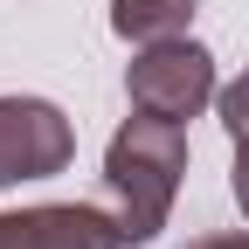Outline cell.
<instances>
[{
    "instance_id": "4",
    "label": "cell",
    "mask_w": 249,
    "mask_h": 249,
    "mask_svg": "<svg viewBox=\"0 0 249 249\" xmlns=\"http://www.w3.org/2000/svg\"><path fill=\"white\" fill-rule=\"evenodd\" d=\"M0 249H124V229L111 208H90V201L0 208Z\"/></svg>"
},
{
    "instance_id": "2",
    "label": "cell",
    "mask_w": 249,
    "mask_h": 249,
    "mask_svg": "<svg viewBox=\"0 0 249 249\" xmlns=\"http://www.w3.org/2000/svg\"><path fill=\"white\" fill-rule=\"evenodd\" d=\"M214 55L201 49V42H187V35H173V42H145L132 62H124V97H132V111H152V118H173V124H187V118H201L208 104H214Z\"/></svg>"
},
{
    "instance_id": "7",
    "label": "cell",
    "mask_w": 249,
    "mask_h": 249,
    "mask_svg": "<svg viewBox=\"0 0 249 249\" xmlns=\"http://www.w3.org/2000/svg\"><path fill=\"white\" fill-rule=\"evenodd\" d=\"M187 249H249V229H235V235H194Z\"/></svg>"
},
{
    "instance_id": "3",
    "label": "cell",
    "mask_w": 249,
    "mask_h": 249,
    "mask_svg": "<svg viewBox=\"0 0 249 249\" xmlns=\"http://www.w3.org/2000/svg\"><path fill=\"white\" fill-rule=\"evenodd\" d=\"M76 160V132L49 97H0V187L55 180Z\"/></svg>"
},
{
    "instance_id": "5",
    "label": "cell",
    "mask_w": 249,
    "mask_h": 249,
    "mask_svg": "<svg viewBox=\"0 0 249 249\" xmlns=\"http://www.w3.org/2000/svg\"><path fill=\"white\" fill-rule=\"evenodd\" d=\"M194 21V0H111V35L118 42H173Z\"/></svg>"
},
{
    "instance_id": "6",
    "label": "cell",
    "mask_w": 249,
    "mask_h": 249,
    "mask_svg": "<svg viewBox=\"0 0 249 249\" xmlns=\"http://www.w3.org/2000/svg\"><path fill=\"white\" fill-rule=\"evenodd\" d=\"M229 187H235V208H242V222H249V132L235 139V166H229Z\"/></svg>"
},
{
    "instance_id": "1",
    "label": "cell",
    "mask_w": 249,
    "mask_h": 249,
    "mask_svg": "<svg viewBox=\"0 0 249 249\" xmlns=\"http://www.w3.org/2000/svg\"><path fill=\"white\" fill-rule=\"evenodd\" d=\"M180 180H187V124L132 111L104 145V194H111V214L124 229V249L152 242L166 229V214L180 201Z\"/></svg>"
}]
</instances>
